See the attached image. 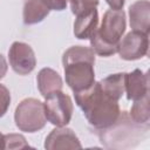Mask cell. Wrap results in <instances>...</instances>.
<instances>
[{"label":"cell","instance_id":"obj_1","mask_svg":"<svg viewBox=\"0 0 150 150\" xmlns=\"http://www.w3.org/2000/svg\"><path fill=\"white\" fill-rule=\"evenodd\" d=\"M76 104L82 109L89 124L96 129H108L120 120L118 101L105 95L100 82H94L89 88L74 93Z\"/></svg>","mask_w":150,"mask_h":150},{"label":"cell","instance_id":"obj_2","mask_svg":"<svg viewBox=\"0 0 150 150\" xmlns=\"http://www.w3.org/2000/svg\"><path fill=\"white\" fill-rule=\"evenodd\" d=\"M64 77L68 87L74 91H82L95 82V53L90 47L73 46L62 56Z\"/></svg>","mask_w":150,"mask_h":150},{"label":"cell","instance_id":"obj_3","mask_svg":"<svg viewBox=\"0 0 150 150\" xmlns=\"http://www.w3.org/2000/svg\"><path fill=\"white\" fill-rule=\"evenodd\" d=\"M14 121L21 131L36 132L41 130L47 122L43 103L33 97L22 100L15 109Z\"/></svg>","mask_w":150,"mask_h":150},{"label":"cell","instance_id":"obj_4","mask_svg":"<svg viewBox=\"0 0 150 150\" xmlns=\"http://www.w3.org/2000/svg\"><path fill=\"white\" fill-rule=\"evenodd\" d=\"M43 105L47 121L53 125L64 127L70 122L74 110L73 101L70 96L62 93V90L48 95Z\"/></svg>","mask_w":150,"mask_h":150},{"label":"cell","instance_id":"obj_5","mask_svg":"<svg viewBox=\"0 0 150 150\" xmlns=\"http://www.w3.org/2000/svg\"><path fill=\"white\" fill-rule=\"evenodd\" d=\"M127 21L123 9H109L102 18L101 26L96 28V32L101 40L108 45L118 46L122 35L125 32Z\"/></svg>","mask_w":150,"mask_h":150},{"label":"cell","instance_id":"obj_6","mask_svg":"<svg viewBox=\"0 0 150 150\" xmlns=\"http://www.w3.org/2000/svg\"><path fill=\"white\" fill-rule=\"evenodd\" d=\"M8 59L12 69L19 75H28L36 66L34 50L25 42H13L8 50Z\"/></svg>","mask_w":150,"mask_h":150},{"label":"cell","instance_id":"obj_7","mask_svg":"<svg viewBox=\"0 0 150 150\" xmlns=\"http://www.w3.org/2000/svg\"><path fill=\"white\" fill-rule=\"evenodd\" d=\"M149 34L142 32H129L118 42L117 52L121 59L127 61L138 60L146 55L149 48Z\"/></svg>","mask_w":150,"mask_h":150},{"label":"cell","instance_id":"obj_8","mask_svg":"<svg viewBox=\"0 0 150 150\" xmlns=\"http://www.w3.org/2000/svg\"><path fill=\"white\" fill-rule=\"evenodd\" d=\"M45 148L48 150L57 149H80L82 148L75 132L64 127H57L49 132L45 141Z\"/></svg>","mask_w":150,"mask_h":150},{"label":"cell","instance_id":"obj_9","mask_svg":"<svg viewBox=\"0 0 150 150\" xmlns=\"http://www.w3.org/2000/svg\"><path fill=\"white\" fill-rule=\"evenodd\" d=\"M124 91L128 100H138L149 94V75L141 69H135L125 74Z\"/></svg>","mask_w":150,"mask_h":150},{"label":"cell","instance_id":"obj_10","mask_svg":"<svg viewBox=\"0 0 150 150\" xmlns=\"http://www.w3.org/2000/svg\"><path fill=\"white\" fill-rule=\"evenodd\" d=\"M129 20L132 30L149 34L150 32V2L137 0L129 7Z\"/></svg>","mask_w":150,"mask_h":150},{"label":"cell","instance_id":"obj_11","mask_svg":"<svg viewBox=\"0 0 150 150\" xmlns=\"http://www.w3.org/2000/svg\"><path fill=\"white\" fill-rule=\"evenodd\" d=\"M98 23V13L96 8H91L87 12H83L76 15L74 22V35L80 40L89 39L94 30L97 28Z\"/></svg>","mask_w":150,"mask_h":150},{"label":"cell","instance_id":"obj_12","mask_svg":"<svg viewBox=\"0 0 150 150\" xmlns=\"http://www.w3.org/2000/svg\"><path fill=\"white\" fill-rule=\"evenodd\" d=\"M36 82L38 89L45 98L55 91L62 90L63 87L60 74L52 68H42L36 76Z\"/></svg>","mask_w":150,"mask_h":150},{"label":"cell","instance_id":"obj_13","mask_svg":"<svg viewBox=\"0 0 150 150\" xmlns=\"http://www.w3.org/2000/svg\"><path fill=\"white\" fill-rule=\"evenodd\" d=\"M50 9L45 5L42 0H27L23 6L22 18L25 25H35L41 22Z\"/></svg>","mask_w":150,"mask_h":150},{"label":"cell","instance_id":"obj_14","mask_svg":"<svg viewBox=\"0 0 150 150\" xmlns=\"http://www.w3.org/2000/svg\"><path fill=\"white\" fill-rule=\"evenodd\" d=\"M124 81L125 73H116L102 79L100 81V86L105 95L118 101L124 94Z\"/></svg>","mask_w":150,"mask_h":150},{"label":"cell","instance_id":"obj_15","mask_svg":"<svg viewBox=\"0 0 150 150\" xmlns=\"http://www.w3.org/2000/svg\"><path fill=\"white\" fill-rule=\"evenodd\" d=\"M130 117L135 123H138L141 125H146L149 123L150 118V108H149V94L145 96L135 100L134 104L130 110Z\"/></svg>","mask_w":150,"mask_h":150},{"label":"cell","instance_id":"obj_16","mask_svg":"<svg viewBox=\"0 0 150 150\" xmlns=\"http://www.w3.org/2000/svg\"><path fill=\"white\" fill-rule=\"evenodd\" d=\"M90 45H91V49L94 50V53L98 54L100 56H111L115 53H117V48L118 46H112V45H108L105 43L103 40H101V38L98 36L96 29L94 30V33L90 35Z\"/></svg>","mask_w":150,"mask_h":150},{"label":"cell","instance_id":"obj_17","mask_svg":"<svg viewBox=\"0 0 150 150\" xmlns=\"http://www.w3.org/2000/svg\"><path fill=\"white\" fill-rule=\"evenodd\" d=\"M30 148L21 134H6L2 137V149H26Z\"/></svg>","mask_w":150,"mask_h":150},{"label":"cell","instance_id":"obj_18","mask_svg":"<svg viewBox=\"0 0 150 150\" xmlns=\"http://www.w3.org/2000/svg\"><path fill=\"white\" fill-rule=\"evenodd\" d=\"M73 14L79 15L83 12H87L91 8H96L98 0H68Z\"/></svg>","mask_w":150,"mask_h":150},{"label":"cell","instance_id":"obj_19","mask_svg":"<svg viewBox=\"0 0 150 150\" xmlns=\"http://www.w3.org/2000/svg\"><path fill=\"white\" fill-rule=\"evenodd\" d=\"M11 105V93L8 88L0 83V117H2Z\"/></svg>","mask_w":150,"mask_h":150},{"label":"cell","instance_id":"obj_20","mask_svg":"<svg viewBox=\"0 0 150 150\" xmlns=\"http://www.w3.org/2000/svg\"><path fill=\"white\" fill-rule=\"evenodd\" d=\"M45 5L52 11H63L67 7V0H42Z\"/></svg>","mask_w":150,"mask_h":150},{"label":"cell","instance_id":"obj_21","mask_svg":"<svg viewBox=\"0 0 150 150\" xmlns=\"http://www.w3.org/2000/svg\"><path fill=\"white\" fill-rule=\"evenodd\" d=\"M105 2L109 5V7L111 9H122L124 4H125V0H105Z\"/></svg>","mask_w":150,"mask_h":150},{"label":"cell","instance_id":"obj_22","mask_svg":"<svg viewBox=\"0 0 150 150\" xmlns=\"http://www.w3.org/2000/svg\"><path fill=\"white\" fill-rule=\"evenodd\" d=\"M8 70V66H7V62H6V59L4 57L2 54H0V80L5 77L6 73Z\"/></svg>","mask_w":150,"mask_h":150},{"label":"cell","instance_id":"obj_23","mask_svg":"<svg viewBox=\"0 0 150 150\" xmlns=\"http://www.w3.org/2000/svg\"><path fill=\"white\" fill-rule=\"evenodd\" d=\"M2 137H4V135L0 132V149H2Z\"/></svg>","mask_w":150,"mask_h":150}]
</instances>
